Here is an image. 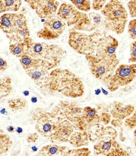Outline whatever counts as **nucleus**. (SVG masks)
Segmentation results:
<instances>
[{
	"mask_svg": "<svg viewBox=\"0 0 136 156\" xmlns=\"http://www.w3.org/2000/svg\"><path fill=\"white\" fill-rule=\"evenodd\" d=\"M67 24L57 14L46 19L43 27L37 32V37L44 40H57L66 30Z\"/></svg>",
	"mask_w": 136,
	"mask_h": 156,
	"instance_id": "8",
	"label": "nucleus"
},
{
	"mask_svg": "<svg viewBox=\"0 0 136 156\" xmlns=\"http://www.w3.org/2000/svg\"><path fill=\"white\" fill-rule=\"evenodd\" d=\"M25 41L27 45L25 54L43 62L49 71L57 68L66 55V51L57 44L34 42L30 37Z\"/></svg>",
	"mask_w": 136,
	"mask_h": 156,
	"instance_id": "2",
	"label": "nucleus"
},
{
	"mask_svg": "<svg viewBox=\"0 0 136 156\" xmlns=\"http://www.w3.org/2000/svg\"><path fill=\"white\" fill-rule=\"evenodd\" d=\"M69 1L78 10L84 13L89 12L92 8V5L90 0H69Z\"/></svg>",
	"mask_w": 136,
	"mask_h": 156,
	"instance_id": "27",
	"label": "nucleus"
},
{
	"mask_svg": "<svg viewBox=\"0 0 136 156\" xmlns=\"http://www.w3.org/2000/svg\"><path fill=\"white\" fill-rule=\"evenodd\" d=\"M57 106L64 118L70 122L76 128L84 113V108L77 102L67 100H61Z\"/></svg>",
	"mask_w": 136,
	"mask_h": 156,
	"instance_id": "11",
	"label": "nucleus"
},
{
	"mask_svg": "<svg viewBox=\"0 0 136 156\" xmlns=\"http://www.w3.org/2000/svg\"><path fill=\"white\" fill-rule=\"evenodd\" d=\"M119 45L117 39L105 31L98 40L93 55L99 58L116 59V50Z\"/></svg>",
	"mask_w": 136,
	"mask_h": 156,
	"instance_id": "9",
	"label": "nucleus"
},
{
	"mask_svg": "<svg viewBox=\"0 0 136 156\" xmlns=\"http://www.w3.org/2000/svg\"><path fill=\"white\" fill-rule=\"evenodd\" d=\"M23 94L24 95L25 97H28L30 95V92L27 90H25L23 92Z\"/></svg>",
	"mask_w": 136,
	"mask_h": 156,
	"instance_id": "40",
	"label": "nucleus"
},
{
	"mask_svg": "<svg viewBox=\"0 0 136 156\" xmlns=\"http://www.w3.org/2000/svg\"><path fill=\"white\" fill-rule=\"evenodd\" d=\"M101 90H102V92H103L104 94H105L106 95H107L108 94V92L106 91V90H105L103 89V88H102V89H101Z\"/></svg>",
	"mask_w": 136,
	"mask_h": 156,
	"instance_id": "44",
	"label": "nucleus"
},
{
	"mask_svg": "<svg viewBox=\"0 0 136 156\" xmlns=\"http://www.w3.org/2000/svg\"><path fill=\"white\" fill-rule=\"evenodd\" d=\"M130 57L128 59L129 63H136V41H134L130 46Z\"/></svg>",
	"mask_w": 136,
	"mask_h": 156,
	"instance_id": "33",
	"label": "nucleus"
},
{
	"mask_svg": "<svg viewBox=\"0 0 136 156\" xmlns=\"http://www.w3.org/2000/svg\"><path fill=\"white\" fill-rule=\"evenodd\" d=\"M109 0H92V7L94 11H101Z\"/></svg>",
	"mask_w": 136,
	"mask_h": 156,
	"instance_id": "34",
	"label": "nucleus"
},
{
	"mask_svg": "<svg viewBox=\"0 0 136 156\" xmlns=\"http://www.w3.org/2000/svg\"><path fill=\"white\" fill-rule=\"evenodd\" d=\"M128 34L131 39L136 40V18L132 19L128 23Z\"/></svg>",
	"mask_w": 136,
	"mask_h": 156,
	"instance_id": "32",
	"label": "nucleus"
},
{
	"mask_svg": "<svg viewBox=\"0 0 136 156\" xmlns=\"http://www.w3.org/2000/svg\"><path fill=\"white\" fill-rule=\"evenodd\" d=\"M22 0H0V13L19 11Z\"/></svg>",
	"mask_w": 136,
	"mask_h": 156,
	"instance_id": "21",
	"label": "nucleus"
},
{
	"mask_svg": "<svg viewBox=\"0 0 136 156\" xmlns=\"http://www.w3.org/2000/svg\"><path fill=\"white\" fill-rule=\"evenodd\" d=\"M13 90L12 79L9 76H4L0 79V99L10 95Z\"/></svg>",
	"mask_w": 136,
	"mask_h": 156,
	"instance_id": "23",
	"label": "nucleus"
},
{
	"mask_svg": "<svg viewBox=\"0 0 136 156\" xmlns=\"http://www.w3.org/2000/svg\"><path fill=\"white\" fill-rule=\"evenodd\" d=\"M91 154V151L88 148H77L69 149L64 156H88Z\"/></svg>",
	"mask_w": 136,
	"mask_h": 156,
	"instance_id": "28",
	"label": "nucleus"
},
{
	"mask_svg": "<svg viewBox=\"0 0 136 156\" xmlns=\"http://www.w3.org/2000/svg\"><path fill=\"white\" fill-rule=\"evenodd\" d=\"M7 103L8 107L13 111L23 110L27 106V105L26 100L21 98L10 99L8 100Z\"/></svg>",
	"mask_w": 136,
	"mask_h": 156,
	"instance_id": "26",
	"label": "nucleus"
},
{
	"mask_svg": "<svg viewBox=\"0 0 136 156\" xmlns=\"http://www.w3.org/2000/svg\"><path fill=\"white\" fill-rule=\"evenodd\" d=\"M9 67V65L6 60L3 59L2 57L0 58V71L3 72Z\"/></svg>",
	"mask_w": 136,
	"mask_h": 156,
	"instance_id": "37",
	"label": "nucleus"
},
{
	"mask_svg": "<svg viewBox=\"0 0 136 156\" xmlns=\"http://www.w3.org/2000/svg\"><path fill=\"white\" fill-rule=\"evenodd\" d=\"M25 71L40 89L48 81L51 73V71L47 70L44 67L34 68L25 70Z\"/></svg>",
	"mask_w": 136,
	"mask_h": 156,
	"instance_id": "15",
	"label": "nucleus"
},
{
	"mask_svg": "<svg viewBox=\"0 0 136 156\" xmlns=\"http://www.w3.org/2000/svg\"><path fill=\"white\" fill-rule=\"evenodd\" d=\"M84 13L73 4L63 3L59 6L57 14L66 23L68 27H73L79 22Z\"/></svg>",
	"mask_w": 136,
	"mask_h": 156,
	"instance_id": "14",
	"label": "nucleus"
},
{
	"mask_svg": "<svg viewBox=\"0 0 136 156\" xmlns=\"http://www.w3.org/2000/svg\"><path fill=\"white\" fill-rule=\"evenodd\" d=\"M16 133H18V134H21V133L23 132V129L20 126L16 127Z\"/></svg>",
	"mask_w": 136,
	"mask_h": 156,
	"instance_id": "39",
	"label": "nucleus"
},
{
	"mask_svg": "<svg viewBox=\"0 0 136 156\" xmlns=\"http://www.w3.org/2000/svg\"><path fill=\"white\" fill-rule=\"evenodd\" d=\"M38 99L36 97H33L31 98V101L33 103H36L38 102Z\"/></svg>",
	"mask_w": 136,
	"mask_h": 156,
	"instance_id": "41",
	"label": "nucleus"
},
{
	"mask_svg": "<svg viewBox=\"0 0 136 156\" xmlns=\"http://www.w3.org/2000/svg\"><path fill=\"white\" fill-rule=\"evenodd\" d=\"M101 92H102V90H101V89H97L95 90V95H99V94H101Z\"/></svg>",
	"mask_w": 136,
	"mask_h": 156,
	"instance_id": "43",
	"label": "nucleus"
},
{
	"mask_svg": "<svg viewBox=\"0 0 136 156\" xmlns=\"http://www.w3.org/2000/svg\"><path fill=\"white\" fill-rule=\"evenodd\" d=\"M60 5L57 0H48L41 7L36 10V13L41 19H47L57 15Z\"/></svg>",
	"mask_w": 136,
	"mask_h": 156,
	"instance_id": "16",
	"label": "nucleus"
},
{
	"mask_svg": "<svg viewBox=\"0 0 136 156\" xmlns=\"http://www.w3.org/2000/svg\"><path fill=\"white\" fill-rule=\"evenodd\" d=\"M46 95L60 94L70 98L84 95V84L75 73L67 69L55 68L51 71L49 80L40 89Z\"/></svg>",
	"mask_w": 136,
	"mask_h": 156,
	"instance_id": "1",
	"label": "nucleus"
},
{
	"mask_svg": "<svg viewBox=\"0 0 136 156\" xmlns=\"http://www.w3.org/2000/svg\"><path fill=\"white\" fill-rule=\"evenodd\" d=\"M134 111V107L131 105H125L121 102L114 101L110 110L112 119L111 124L115 127L123 125V121L128 117Z\"/></svg>",
	"mask_w": 136,
	"mask_h": 156,
	"instance_id": "13",
	"label": "nucleus"
},
{
	"mask_svg": "<svg viewBox=\"0 0 136 156\" xmlns=\"http://www.w3.org/2000/svg\"><path fill=\"white\" fill-rule=\"evenodd\" d=\"M127 7L131 17L136 18V0H130L127 3Z\"/></svg>",
	"mask_w": 136,
	"mask_h": 156,
	"instance_id": "35",
	"label": "nucleus"
},
{
	"mask_svg": "<svg viewBox=\"0 0 136 156\" xmlns=\"http://www.w3.org/2000/svg\"><path fill=\"white\" fill-rule=\"evenodd\" d=\"M69 148L66 146L50 144L44 146L38 151L37 156H64Z\"/></svg>",
	"mask_w": 136,
	"mask_h": 156,
	"instance_id": "17",
	"label": "nucleus"
},
{
	"mask_svg": "<svg viewBox=\"0 0 136 156\" xmlns=\"http://www.w3.org/2000/svg\"><path fill=\"white\" fill-rule=\"evenodd\" d=\"M30 117L35 123V129L38 134L48 139L55 131L60 119L64 117L57 105L51 112L42 108H35L30 112Z\"/></svg>",
	"mask_w": 136,
	"mask_h": 156,
	"instance_id": "4",
	"label": "nucleus"
},
{
	"mask_svg": "<svg viewBox=\"0 0 136 156\" xmlns=\"http://www.w3.org/2000/svg\"><path fill=\"white\" fill-rule=\"evenodd\" d=\"M14 19H15V27H16L15 32L18 29L28 27L27 19L24 14L21 13H15Z\"/></svg>",
	"mask_w": 136,
	"mask_h": 156,
	"instance_id": "29",
	"label": "nucleus"
},
{
	"mask_svg": "<svg viewBox=\"0 0 136 156\" xmlns=\"http://www.w3.org/2000/svg\"><path fill=\"white\" fill-rule=\"evenodd\" d=\"M27 45L25 41L16 42L9 44V49L12 55L14 57L20 58L26 54Z\"/></svg>",
	"mask_w": 136,
	"mask_h": 156,
	"instance_id": "25",
	"label": "nucleus"
},
{
	"mask_svg": "<svg viewBox=\"0 0 136 156\" xmlns=\"http://www.w3.org/2000/svg\"><path fill=\"white\" fill-rule=\"evenodd\" d=\"M15 13L3 14L0 18V28L6 35H10L15 32Z\"/></svg>",
	"mask_w": 136,
	"mask_h": 156,
	"instance_id": "18",
	"label": "nucleus"
},
{
	"mask_svg": "<svg viewBox=\"0 0 136 156\" xmlns=\"http://www.w3.org/2000/svg\"><path fill=\"white\" fill-rule=\"evenodd\" d=\"M13 146V142L10 136L3 133L2 129L0 130V155L7 154Z\"/></svg>",
	"mask_w": 136,
	"mask_h": 156,
	"instance_id": "24",
	"label": "nucleus"
},
{
	"mask_svg": "<svg viewBox=\"0 0 136 156\" xmlns=\"http://www.w3.org/2000/svg\"><path fill=\"white\" fill-rule=\"evenodd\" d=\"M6 130H7V132L11 133L16 132V128L13 126H7Z\"/></svg>",
	"mask_w": 136,
	"mask_h": 156,
	"instance_id": "38",
	"label": "nucleus"
},
{
	"mask_svg": "<svg viewBox=\"0 0 136 156\" xmlns=\"http://www.w3.org/2000/svg\"><path fill=\"white\" fill-rule=\"evenodd\" d=\"M104 19L103 15L101 13L92 12L88 14L84 13L79 22L71 30L93 32L99 30L101 27H104Z\"/></svg>",
	"mask_w": 136,
	"mask_h": 156,
	"instance_id": "10",
	"label": "nucleus"
},
{
	"mask_svg": "<svg viewBox=\"0 0 136 156\" xmlns=\"http://www.w3.org/2000/svg\"><path fill=\"white\" fill-rule=\"evenodd\" d=\"M136 78V63L121 64L105 85L110 92H115L121 87L131 83Z\"/></svg>",
	"mask_w": 136,
	"mask_h": 156,
	"instance_id": "7",
	"label": "nucleus"
},
{
	"mask_svg": "<svg viewBox=\"0 0 136 156\" xmlns=\"http://www.w3.org/2000/svg\"><path fill=\"white\" fill-rule=\"evenodd\" d=\"M39 139V135L38 133H33L27 135V141L29 144H33L38 141Z\"/></svg>",
	"mask_w": 136,
	"mask_h": 156,
	"instance_id": "36",
	"label": "nucleus"
},
{
	"mask_svg": "<svg viewBox=\"0 0 136 156\" xmlns=\"http://www.w3.org/2000/svg\"><path fill=\"white\" fill-rule=\"evenodd\" d=\"M85 58L92 75L98 80L102 81L104 84L112 77L119 64L118 59L99 58L93 55H86Z\"/></svg>",
	"mask_w": 136,
	"mask_h": 156,
	"instance_id": "6",
	"label": "nucleus"
},
{
	"mask_svg": "<svg viewBox=\"0 0 136 156\" xmlns=\"http://www.w3.org/2000/svg\"><path fill=\"white\" fill-rule=\"evenodd\" d=\"M134 144L136 147V128H135L134 132Z\"/></svg>",
	"mask_w": 136,
	"mask_h": 156,
	"instance_id": "42",
	"label": "nucleus"
},
{
	"mask_svg": "<svg viewBox=\"0 0 136 156\" xmlns=\"http://www.w3.org/2000/svg\"><path fill=\"white\" fill-rule=\"evenodd\" d=\"M48 0H24L27 5L33 10H37L41 7Z\"/></svg>",
	"mask_w": 136,
	"mask_h": 156,
	"instance_id": "31",
	"label": "nucleus"
},
{
	"mask_svg": "<svg viewBox=\"0 0 136 156\" xmlns=\"http://www.w3.org/2000/svg\"><path fill=\"white\" fill-rule=\"evenodd\" d=\"M89 136L86 130H75L70 136L69 143L75 148H79L89 144Z\"/></svg>",
	"mask_w": 136,
	"mask_h": 156,
	"instance_id": "19",
	"label": "nucleus"
},
{
	"mask_svg": "<svg viewBox=\"0 0 136 156\" xmlns=\"http://www.w3.org/2000/svg\"><path fill=\"white\" fill-rule=\"evenodd\" d=\"M19 62L25 71L38 67H44L47 69L46 65L43 62L27 54H25L20 57L19 58Z\"/></svg>",
	"mask_w": 136,
	"mask_h": 156,
	"instance_id": "20",
	"label": "nucleus"
},
{
	"mask_svg": "<svg viewBox=\"0 0 136 156\" xmlns=\"http://www.w3.org/2000/svg\"><path fill=\"white\" fill-rule=\"evenodd\" d=\"M101 13L104 16L106 30L117 35L123 34L128 21V13L120 0H109L101 9Z\"/></svg>",
	"mask_w": 136,
	"mask_h": 156,
	"instance_id": "3",
	"label": "nucleus"
},
{
	"mask_svg": "<svg viewBox=\"0 0 136 156\" xmlns=\"http://www.w3.org/2000/svg\"><path fill=\"white\" fill-rule=\"evenodd\" d=\"M125 126L131 130L136 128V110L134 113H132L130 116L125 119Z\"/></svg>",
	"mask_w": 136,
	"mask_h": 156,
	"instance_id": "30",
	"label": "nucleus"
},
{
	"mask_svg": "<svg viewBox=\"0 0 136 156\" xmlns=\"http://www.w3.org/2000/svg\"><path fill=\"white\" fill-rule=\"evenodd\" d=\"M105 31L97 30L87 34L77 30H70L68 44L73 51L81 55H94L97 43Z\"/></svg>",
	"mask_w": 136,
	"mask_h": 156,
	"instance_id": "5",
	"label": "nucleus"
},
{
	"mask_svg": "<svg viewBox=\"0 0 136 156\" xmlns=\"http://www.w3.org/2000/svg\"><path fill=\"white\" fill-rule=\"evenodd\" d=\"M75 130H76L73 124L63 117L49 140L53 144L69 143L70 136Z\"/></svg>",
	"mask_w": 136,
	"mask_h": 156,
	"instance_id": "12",
	"label": "nucleus"
},
{
	"mask_svg": "<svg viewBox=\"0 0 136 156\" xmlns=\"http://www.w3.org/2000/svg\"><path fill=\"white\" fill-rule=\"evenodd\" d=\"M30 30L28 27L18 29L16 31L10 35H6V37L9 40V44L23 42L27 38L30 37Z\"/></svg>",
	"mask_w": 136,
	"mask_h": 156,
	"instance_id": "22",
	"label": "nucleus"
}]
</instances>
